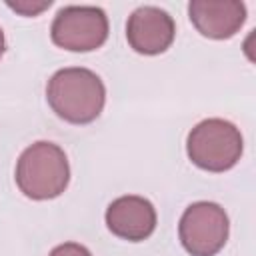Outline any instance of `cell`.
<instances>
[{"instance_id":"obj_1","label":"cell","mask_w":256,"mask_h":256,"mask_svg":"<svg viewBox=\"0 0 256 256\" xmlns=\"http://www.w3.org/2000/svg\"><path fill=\"white\" fill-rule=\"evenodd\" d=\"M46 100L58 118L70 124H88L100 116L106 88L96 72L72 66L52 74L46 86Z\"/></svg>"},{"instance_id":"obj_2","label":"cell","mask_w":256,"mask_h":256,"mask_svg":"<svg viewBox=\"0 0 256 256\" xmlns=\"http://www.w3.org/2000/svg\"><path fill=\"white\" fill-rule=\"evenodd\" d=\"M16 184L32 200L60 196L70 182V164L64 150L54 142H34L16 162Z\"/></svg>"},{"instance_id":"obj_3","label":"cell","mask_w":256,"mask_h":256,"mask_svg":"<svg viewBox=\"0 0 256 256\" xmlns=\"http://www.w3.org/2000/svg\"><path fill=\"white\" fill-rule=\"evenodd\" d=\"M244 150L240 130L224 118H206L198 122L186 140V152L192 164L208 172H224L236 166Z\"/></svg>"},{"instance_id":"obj_4","label":"cell","mask_w":256,"mask_h":256,"mask_svg":"<svg viewBox=\"0 0 256 256\" xmlns=\"http://www.w3.org/2000/svg\"><path fill=\"white\" fill-rule=\"evenodd\" d=\"M228 214L220 204L208 200L190 204L178 224L180 242L192 256L218 254L228 240Z\"/></svg>"},{"instance_id":"obj_5","label":"cell","mask_w":256,"mask_h":256,"mask_svg":"<svg viewBox=\"0 0 256 256\" xmlns=\"http://www.w3.org/2000/svg\"><path fill=\"white\" fill-rule=\"evenodd\" d=\"M52 42L70 52H90L108 38V16L98 6H64L50 26Z\"/></svg>"},{"instance_id":"obj_6","label":"cell","mask_w":256,"mask_h":256,"mask_svg":"<svg viewBox=\"0 0 256 256\" xmlns=\"http://www.w3.org/2000/svg\"><path fill=\"white\" fill-rule=\"evenodd\" d=\"M176 26L172 16L158 6L136 8L126 22V40L138 54H162L174 42Z\"/></svg>"},{"instance_id":"obj_7","label":"cell","mask_w":256,"mask_h":256,"mask_svg":"<svg viewBox=\"0 0 256 256\" xmlns=\"http://www.w3.org/2000/svg\"><path fill=\"white\" fill-rule=\"evenodd\" d=\"M108 230L128 242L146 240L156 228V210L144 196L128 194L112 200L106 208Z\"/></svg>"},{"instance_id":"obj_8","label":"cell","mask_w":256,"mask_h":256,"mask_svg":"<svg viewBox=\"0 0 256 256\" xmlns=\"http://www.w3.org/2000/svg\"><path fill=\"white\" fill-rule=\"evenodd\" d=\"M190 22L212 40L232 38L246 20V6L240 0H192L188 4Z\"/></svg>"},{"instance_id":"obj_9","label":"cell","mask_w":256,"mask_h":256,"mask_svg":"<svg viewBox=\"0 0 256 256\" xmlns=\"http://www.w3.org/2000/svg\"><path fill=\"white\" fill-rule=\"evenodd\" d=\"M48 256H92L90 250L78 242H64L60 246H56Z\"/></svg>"},{"instance_id":"obj_10","label":"cell","mask_w":256,"mask_h":256,"mask_svg":"<svg viewBox=\"0 0 256 256\" xmlns=\"http://www.w3.org/2000/svg\"><path fill=\"white\" fill-rule=\"evenodd\" d=\"M6 4H8L12 10H16V12L24 14V16H36L38 12L46 10L52 2L46 0V2H6Z\"/></svg>"},{"instance_id":"obj_11","label":"cell","mask_w":256,"mask_h":256,"mask_svg":"<svg viewBox=\"0 0 256 256\" xmlns=\"http://www.w3.org/2000/svg\"><path fill=\"white\" fill-rule=\"evenodd\" d=\"M4 50H6V40H4V32H2V28H0V58H2Z\"/></svg>"}]
</instances>
